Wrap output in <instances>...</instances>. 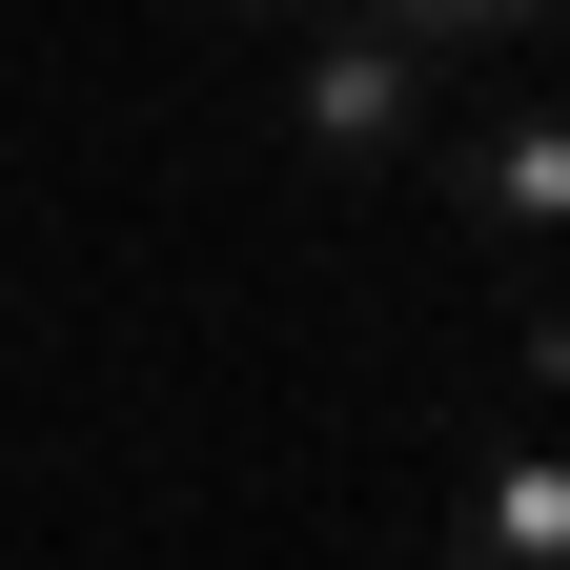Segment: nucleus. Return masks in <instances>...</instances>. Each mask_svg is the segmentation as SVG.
<instances>
[{"mask_svg": "<svg viewBox=\"0 0 570 570\" xmlns=\"http://www.w3.org/2000/svg\"><path fill=\"white\" fill-rule=\"evenodd\" d=\"M449 570H570V469L550 449H489L469 510H449Z\"/></svg>", "mask_w": 570, "mask_h": 570, "instance_id": "obj_3", "label": "nucleus"}, {"mask_svg": "<svg viewBox=\"0 0 570 570\" xmlns=\"http://www.w3.org/2000/svg\"><path fill=\"white\" fill-rule=\"evenodd\" d=\"M306 142H326V164H407V142H428V61L367 41V21L306 41Z\"/></svg>", "mask_w": 570, "mask_h": 570, "instance_id": "obj_1", "label": "nucleus"}, {"mask_svg": "<svg viewBox=\"0 0 570 570\" xmlns=\"http://www.w3.org/2000/svg\"><path fill=\"white\" fill-rule=\"evenodd\" d=\"M530 21H550V0H367V41H407V61L428 41H530Z\"/></svg>", "mask_w": 570, "mask_h": 570, "instance_id": "obj_4", "label": "nucleus"}, {"mask_svg": "<svg viewBox=\"0 0 570 570\" xmlns=\"http://www.w3.org/2000/svg\"><path fill=\"white\" fill-rule=\"evenodd\" d=\"M449 204H469L489 245H570V122H550V102L469 122V142H449Z\"/></svg>", "mask_w": 570, "mask_h": 570, "instance_id": "obj_2", "label": "nucleus"}]
</instances>
